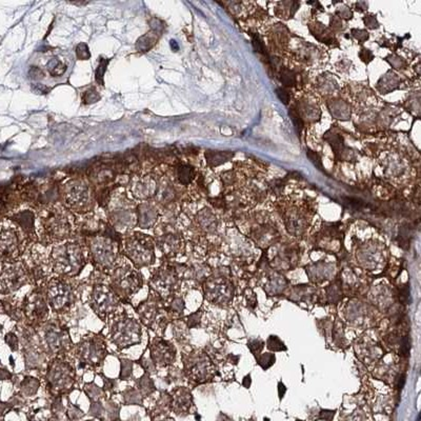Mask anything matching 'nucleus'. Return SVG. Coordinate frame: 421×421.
<instances>
[{"label": "nucleus", "instance_id": "obj_16", "mask_svg": "<svg viewBox=\"0 0 421 421\" xmlns=\"http://www.w3.org/2000/svg\"><path fill=\"white\" fill-rule=\"evenodd\" d=\"M19 236L16 230L2 229L0 231V258L14 260L19 255Z\"/></svg>", "mask_w": 421, "mask_h": 421}, {"label": "nucleus", "instance_id": "obj_34", "mask_svg": "<svg viewBox=\"0 0 421 421\" xmlns=\"http://www.w3.org/2000/svg\"><path fill=\"white\" fill-rule=\"evenodd\" d=\"M76 55L77 58L79 60H88L90 59L91 57V53L89 51V48L85 44H80L78 45V47L76 48Z\"/></svg>", "mask_w": 421, "mask_h": 421}, {"label": "nucleus", "instance_id": "obj_12", "mask_svg": "<svg viewBox=\"0 0 421 421\" xmlns=\"http://www.w3.org/2000/svg\"><path fill=\"white\" fill-rule=\"evenodd\" d=\"M76 355L80 363L88 366L100 365L106 356L104 341L97 336L82 339L76 348Z\"/></svg>", "mask_w": 421, "mask_h": 421}, {"label": "nucleus", "instance_id": "obj_38", "mask_svg": "<svg viewBox=\"0 0 421 421\" xmlns=\"http://www.w3.org/2000/svg\"><path fill=\"white\" fill-rule=\"evenodd\" d=\"M290 117H291L292 121H293V124H294V125L296 127V130H297L298 134H300L301 130L303 128V123H302L301 118L298 116L297 113H295L293 111H290Z\"/></svg>", "mask_w": 421, "mask_h": 421}, {"label": "nucleus", "instance_id": "obj_18", "mask_svg": "<svg viewBox=\"0 0 421 421\" xmlns=\"http://www.w3.org/2000/svg\"><path fill=\"white\" fill-rule=\"evenodd\" d=\"M137 224L140 229H151L158 223L160 208L154 200L142 201L137 204Z\"/></svg>", "mask_w": 421, "mask_h": 421}, {"label": "nucleus", "instance_id": "obj_27", "mask_svg": "<svg viewBox=\"0 0 421 421\" xmlns=\"http://www.w3.org/2000/svg\"><path fill=\"white\" fill-rule=\"evenodd\" d=\"M47 68L49 73L51 74L53 77H60L62 76L67 71V66L59 59H52L50 60L47 64Z\"/></svg>", "mask_w": 421, "mask_h": 421}, {"label": "nucleus", "instance_id": "obj_4", "mask_svg": "<svg viewBox=\"0 0 421 421\" xmlns=\"http://www.w3.org/2000/svg\"><path fill=\"white\" fill-rule=\"evenodd\" d=\"M64 204L71 212L85 214L94 208V196L89 183L82 178H71L61 185Z\"/></svg>", "mask_w": 421, "mask_h": 421}, {"label": "nucleus", "instance_id": "obj_42", "mask_svg": "<svg viewBox=\"0 0 421 421\" xmlns=\"http://www.w3.org/2000/svg\"><path fill=\"white\" fill-rule=\"evenodd\" d=\"M276 93H277L278 98L280 99V101L283 104H288L290 102V95H289V93L287 92V90H284L283 88H279V89L276 90Z\"/></svg>", "mask_w": 421, "mask_h": 421}, {"label": "nucleus", "instance_id": "obj_10", "mask_svg": "<svg viewBox=\"0 0 421 421\" xmlns=\"http://www.w3.org/2000/svg\"><path fill=\"white\" fill-rule=\"evenodd\" d=\"M127 191L135 200H153L158 192V179L151 172L135 174L128 181Z\"/></svg>", "mask_w": 421, "mask_h": 421}, {"label": "nucleus", "instance_id": "obj_6", "mask_svg": "<svg viewBox=\"0 0 421 421\" xmlns=\"http://www.w3.org/2000/svg\"><path fill=\"white\" fill-rule=\"evenodd\" d=\"M88 239L90 254L96 265L104 270L112 268L119 253L117 240L105 234H92Z\"/></svg>", "mask_w": 421, "mask_h": 421}, {"label": "nucleus", "instance_id": "obj_11", "mask_svg": "<svg viewBox=\"0 0 421 421\" xmlns=\"http://www.w3.org/2000/svg\"><path fill=\"white\" fill-rule=\"evenodd\" d=\"M91 305L102 319L115 313L119 306V297L112 288L103 284H98L91 295Z\"/></svg>", "mask_w": 421, "mask_h": 421}, {"label": "nucleus", "instance_id": "obj_13", "mask_svg": "<svg viewBox=\"0 0 421 421\" xmlns=\"http://www.w3.org/2000/svg\"><path fill=\"white\" fill-rule=\"evenodd\" d=\"M73 291L70 285L61 279H52L47 287V301L54 311L60 312L72 304Z\"/></svg>", "mask_w": 421, "mask_h": 421}, {"label": "nucleus", "instance_id": "obj_25", "mask_svg": "<svg viewBox=\"0 0 421 421\" xmlns=\"http://www.w3.org/2000/svg\"><path fill=\"white\" fill-rule=\"evenodd\" d=\"M233 152H221V151H206L205 158L211 167H218L227 162L233 158Z\"/></svg>", "mask_w": 421, "mask_h": 421}, {"label": "nucleus", "instance_id": "obj_9", "mask_svg": "<svg viewBox=\"0 0 421 421\" xmlns=\"http://www.w3.org/2000/svg\"><path fill=\"white\" fill-rule=\"evenodd\" d=\"M112 289L118 297L127 298L134 295L141 288L140 274L128 267L116 269L112 274Z\"/></svg>", "mask_w": 421, "mask_h": 421}, {"label": "nucleus", "instance_id": "obj_35", "mask_svg": "<svg viewBox=\"0 0 421 421\" xmlns=\"http://www.w3.org/2000/svg\"><path fill=\"white\" fill-rule=\"evenodd\" d=\"M106 66H108V61H105L104 59H101L100 62L98 64V69L96 71V81L98 83H100L101 85H103V76H104V72L106 70Z\"/></svg>", "mask_w": 421, "mask_h": 421}, {"label": "nucleus", "instance_id": "obj_37", "mask_svg": "<svg viewBox=\"0 0 421 421\" xmlns=\"http://www.w3.org/2000/svg\"><path fill=\"white\" fill-rule=\"evenodd\" d=\"M85 391H87V393L89 397H91V399H98L99 397L102 396V391L96 387L94 383L88 384L87 388H85Z\"/></svg>", "mask_w": 421, "mask_h": 421}, {"label": "nucleus", "instance_id": "obj_21", "mask_svg": "<svg viewBox=\"0 0 421 421\" xmlns=\"http://www.w3.org/2000/svg\"><path fill=\"white\" fill-rule=\"evenodd\" d=\"M176 277L172 269H159L151 279V287L157 292L158 295H165L170 293L175 287Z\"/></svg>", "mask_w": 421, "mask_h": 421}, {"label": "nucleus", "instance_id": "obj_36", "mask_svg": "<svg viewBox=\"0 0 421 421\" xmlns=\"http://www.w3.org/2000/svg\"><path fill=\"white\" fill-rule=\"evenodd\" d=\"M121 379H126V378L130 377L132 370H133V363L128 360H123L121 361Z\"/></svg>", "mask_w": 421, "mask_h": 421}, {"label": "nucleus", "instance_id": "obj_45", "mask_svg": "<svg viewBox=\"0 0 421 421\" xmlns=\"http://www.w3.org/2000/svg\"><path fill=\"white\" fill-rule=\"evenodd\" d=\"M405 375H401L400 376V378H399V381H398V389H399V391H401L402 390V388L404 387V383H405Z\"/></svg>", "mask_w": 421, "mask_h": 421}, {"label": "nucleus", "instance_id": "obj_43", "mask_svg": "<svg viewBox=\"0 0 421 421\" xmlns=\"http://www.w3.org/2000/svg\"><path fill=\"white\" fill-rule=\"evenodd\" d=\"M335 411H330V410H322L319 414V418L321 420H325V421H332V419L334 418L335 415Z\"/></svg>", "mask_w": 421, "mask_h": 421}, {"label": "nucleus", "instance_id": "obj_17", "mask_svg": "<svg viewBox=\"0 0 421 421\" xmlns=\"http://www.w3.org/2000/svg\"><path fill=\"white\" fill-rule=\"evenodd\" d=\"M156 246L158 247L163 254L172 255L174 254L178 248H179L180 239L178 235L170 230L168 224H156Z\"/></svg>", "mask_w": 421, "mask_h": 421}, {"label": "nucleus", "instance_id": "obj_22", "mask_svg": "<svg viewBox=\"0 0 421 421\" xmlns=\"http://www.w3.org/2000/svg\"><path fill=\"white\" fill-rule=\"evenodd\" d=\"M137 313L142 322L148 326H152L155 321L160 317V303L157 301L156 298H149L139 304Z\"/></svg>", "mask_w": 421, "mask_h": 421}, {"label": "nucleus", "instance_id": "obj_1", "mask_svg": "<svg viewBox=\"0 0 421 421\" xmlns=\"http://www.w3.org/2000/svg\"><path fill=\"white\" fill-rule=\"evenodd\" d=\"M38 219L42 235L49 241L67 240L74 233L75 218L66 205L48 204L41 209Z\"/></svg>", "mask_w": 421, "mask_h": 421}, {"label": "nucleus", "instance_id": "obj_28", "mask_svg": "<svg viewBox=\"0 0 421 421\" xmlns=\"http://www.w3.org/2000/svg\"><path fill=\"white\" fill-rule=\"evenodd\" d=\"M39 385L40 382L37 379L33 377H26L24 382L21 383V389L26 395H33L37 392Z\"/></svg>", "mask_w": 421, "mask_h": 421}, {"label": "nucleus", "instance_id": "obj_33", "mask_svg": "<svg viewBox=\"0 0 421 421\" xmlns=\"http://www.w3.org/2000/svg\"><path fill=\"white\" fill-rule=\"evenodd\" d=\"M124 396L126 400V403H139L140 402V398H141L140 392H137L136 390H134V389H130V390H127L126 392H124Z\"/></svg>", "mask_w": 421, "mask_h": 421}, {"label": "nucleus", "instance_id": "obj_47", "mask_svg": "<svg viewBox=\"0 0 421 421\" xmlns=\"http://www.w3.org/2000/svg\"><path fill=\"white\" fill-rule=\"evenodd\" d=\"M297 421H300V420H297Z\"/></svg>", "mask_w": 421, "mask_h": 421}, {"label": "nucleus", "instance_id": "obj_30", "mask_svg": "<svg viewBox=\"0 0 421 421\" xmlns=\"http://www.w3.org/2000/svg\"><path fill=\"white\" fill-rule=\"evenodd\" d=\"M280 79L284 85L292 87L295 84V74L290 70L283 69L280 73Z\"/></svg>", "mask_w": 421, "mask_h": 421}, {"label": "nucleus", "instance_id": "obj_26", "mask_svg": "<svg viewBox=\"0 0 421 421\" xmlns=\"http://www.w3.org/2000/svg\"><path fill=\"white\" fill-rule=\"evenodd\" d=\"M157 40H158L157 33L156 32H149L138 39L137 44H136V48L139 52H148L156 45Z\"/></svg>", "mask_w": 421, "mask_h": 421}, {"label": "nucleus", "instance_id": "obj_2", "mask_svg": "<svg viewBox=\"0 0 421 421\" xmlns=\"http://www.w3.org/2000/svg\"><path fill=\"white\" fill-rule=\"evenodd\" d=\"M127 190L118 187L108 201L109 219L116 232H128L137 224V204Z\"/></svg>", "mask_w": 421, "mask_h": 421}, {"label": "nucleus", "instance_id": "obj_29", "mask_svg": "<svg viewBox=\"0 0 421 421\" xmlns=\"http://www.w3.org/2000/svg\"><path fill=\"white\" fill-rule=\"evenodd\" d=\"M138 387H139L140 394H144V395H148L149 393H152L155 389L154 383L152 382L151 379H149V377L148 375H145L144 377H141L140 379L138 380Z\"/></svg>", "mask_w": 421, "mask_h": 421}, {"label": "nucleus", "instance_id": "obj_40", "mask_svg": "<svg viewBox=\"0 0 421 421\" xmlns=\"http://www.w3.org/2000/svg\"><path fill=\"white\" fill-rule=\"evenodd\" d=\"M98 99H99V96H98L97 92L95 90H91V91H88V92L84 93V96H83L84 102L93 103V102H96Z\"/></svg>", "mask_w": 421, "mask_h": 421}, {"label": "nucleus", "instance_id": "obj_14", "mask_svg": "<svg viewBox=\"0 0 421 421\" xmlns=\"http://www.w3.org/2000/svg\"><path fill=\"white\" fill-rule=\"evenodd\" d=\"M27 272L24 266L15 265L0 275V292L11 293L27 282Z\"/></svg>", "mask_w": 421, "mask_h": 421}, {"label": "nucleus", "instance_id": "obj_20", "mask_svg": "<svg viewBox=\"0 0 421 421\" xmlns=\"http://www.w3.org/2000/svg\"><path fill=\"white\" fill-rule=\"evenodd\" d=\"M151 358L155 366L166 367L175 359V348L170 342L156 338L151 345Z\"/></svg>", "mask_w": 421, "mask_h": 421}, {"label": "nucleus", "instance_id": "obj_24", "mask_svg": "<svg viewBox=\"0 0 421 421\" xmlns=\"http://www.w3.org/2000/svg\"><path fill=\"white\" fill-rule=\"evenodd\" d=\"M195 169L188 163H180L174 171V177L176 181L181 185H189L195 178Z\"/></svg>", "mask_w": 421, "mask_h": 421}, {"label": "nucleus", "instance_id": "obj_3", "mask_svg": "<svg viewBox=\"0 0 421 421\" xmlns=\"http://www.w3.org/2000/svg\"><path fill=\"white\" fill-rule=\"evenodd\" d=\"M51 260L57 273L71 277L79 274L85 265L80 246L70 241L53 248Z\"/></svg>", "mask_w": 421, "mask_h": 421}, {"label": "nucleus", "instance_id": "obj_32", "mask_svg": "<svg viewBox=\"0 0 421 421\" xmlns=\"http://www.w3.org/2000/svg\"><path fill=\"white\" fill-rule=\"evenodd\" d=\"M268 347L269 349H273V351H284L287 349L283 342L280 341V339L276 336H271L268 339Z\"/></svg>", "mask_w": 421, "mask_h": 421}, {"label": "nucleus", "instance_id": "obj_19", "mask_svg": "<svg viewBox=\"0 0 421 421\" xmlns=\"http://www.w3.org/2000/svg\"><path fill=\"white\" fill-rule=\"evenodd\" d=\"M44 338L47 347L54 353H59L68 348L70 344L68 333L55 324H49L45 327Z\"/></svg>", "mask_w": 421, "mask_h": 421}, {"label": "nucleus", "instance_id": "obj_44", "mask_svg": "<svg viewBox=\"0 0 421 421\" xmlns=\"http://www.w3.org/2000/svg\"><path fill=\"white\" fill-rule=\"evenodd\" d=\"M287 392V388L284 387V384L282 382L278 383V393H279V398L282 399L284 396V393Z\"/></svg>", "mask_w": 421, "mask_h": 421}, {"label": "nucleus", "instance_id": "obj_39", "mask_svg": "<svg viewBox=\"0 0 421 421\" xmlns=\"http://www.w3.org/2000/svg\"><path fill=\"white\" fill-rule=\"evenodd\" d=\"M411 351V340L409 337H403L400 346V354L403 357H409Z\"/></svg>", "mask_w": 421, "mask_h": 421}, {"label": "nucleus", "instance_id": "obj_7", "mask_svg": "<svg viewBox=\"0 0 421 421\" xmlns=\"http://www.w3.org/2000/svg\"><path fill=\"white\" fill-rule=\"evenodd\" d=\"M75 382V371L69 362L55 359L50 365L47 373L49 390L54 395L67 393L73 388Z\"/></svg>", "mask_w": 421, "mask_h": 421}, {"label": "nucleus", "instance_id": "obj_8", "mask_svg": "<svg viewBox=\"0 0 421 421\" xmlns=\"http://www.w3.org/2000/svg\"><path fill=\"white\" fill-rule=\"evenodd\" d=\"M111 339L119 348L137 345L141 340V326L132 318H119L112 325Z\"/></svg>", "mask_w": 421, "mask_h": 421}, {"label": "nucleus", "instance_id": "obj_31", "mask_svg": "<svg viewBox=\"0 0 421 421\" xmlns=\"http://www.w3.org/2000/svg\"><path fill=\"white\" fill-rule=\"evenodd\" d=\"M251 36H252V45H253V47H254V49H255V51H256L257 53L261 54V55H266V56H268L267 49H266L265 45H263L262 40L259 38L258 35H257V34H252Z\"/></svg>", "mask_w": 421, "mask_h": 421}, {"label": "nucleus", "instance_id": "obj_15", "mask_svg": "<svg viewBox=\"0 0 421 421\" xmlns=\"http://www.w3.org/2000/svg\"><path fill=\"white\" fill-rule=\"evenodd\" d=\"M25 314L32 322H41L49 315L48 301L39 292L27 296L25 302Z\"/></svg>", "mask_w": 421, "mask_h": 421}, {"label": "nucleus", "instance_id": "obj_41", "mask_svg": "<svg viewBox=\"0 0 421 421\" xmlns=\"http://www.w3.org/2000/svg\"><path fill=\"white\" fill-rule=\"evenodd\" d=\"M308 157H309V159L311 160V162H313L314 165H315L318 168V170L323 171V168H322V166H321V162H320V157H319V155L317 153L313 152V151H310V149H309V151H308Z\"/></svg>", "mask_w": 421, "mask_h": 421}, {"label": "nucleus", "instance_id": "obj_46", "mask_svg": "<svg viewBox=\"0 0 421 421\" xmlns=\"http://www.w3.org/2000/svg\"><path fill=\"white\" fill-rule=\"evenodd\" d=\"M244 385L246 388H249V385H251V376L248 375L244 378Z\"/></svg>", "mask_w": 421, "mask_h": 421}, {"label": "nucleus", "instance_id": "obj_23", "mask_svg": "<svg viewBox=\"0 0 421 421\" xmlns=\"http://www.w3.org/2000/svg\"><path fill=\"white\" fill-rule=\"evenodd\" d=\"M14 223H16L21 230L25 233H32L35 225V215L30 210H25L13 214L10 217Z\"/></svg>", "mask_w": 421, "mask_h": 421}, {"label": "nucleus", "instance_id": "obj_5", "mask_svg": "<svg viewBox=\"0 0 421 421\" xmlns=\"http://www.w3.org/2000/svg\"><path fill=\"white\" fill-rule=\"evenodd\" d=\"M124 249L126 257L137 267H147L155 261V241L139 232H133L124 238Z\"/></svg>", "mask_w": 421, "mask_h": 421}]
</instances>
